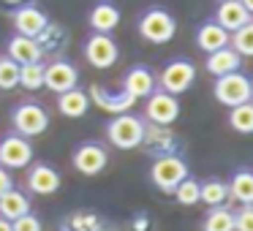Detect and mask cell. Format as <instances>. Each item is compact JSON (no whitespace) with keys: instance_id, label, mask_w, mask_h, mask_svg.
<instances>
[{"instance_id":"e575fe53","label":"cell","mask_w":253,"mask_h":231,"mask_svg":"<svg viewBox=\"0 0 253 231\" xmlns=\"http://www.w3.org/2000/svg\"><path fill=\"white\" fill-rule=\"evenodd\" d=\"M11 231H44V223H41L39 215L28 212V215H22V218L11 220Z\"/></svg>"},{"instance_id":"8992f818","label":"cell","mask_w":253,"mask_h":231,"mask_svg":"<svg viewBox=\"0 0 253 231\" xmlns=\"http://www.w3.org/2000/svg\"><path fill=\"white\" fill-rule=\"evenodd\" d=\"M11 125H14V133H19L25 139H33V136L46 133L49 115H46V109L39 101H22V104H17L11 109Z\"/></svg>"},{"instance_id":"ac0fdd59","label":"cell","mask_w":253,"mask_h":231,"mask_svg":"<svg viewBox=\"0 0 253 231\" xmlns=\"http://www.w3.org/2000/svg\"><path fill=\"white\" fill-rule=\"evenodd\" d=\"M6 55L11 57L14 63H19V66L44 60V52H41V46L36 44V38H28V36H19V33H14L11 38H8Z\"/></svg>"},{"instance_id":"9c48e42d","label":"cell","mask_w":253,"mask_h":231,"mask_svg":"<svg viewBox=\"0 0 253 231\" xmlns=\"http://www.w3.org/2000/svg\"><path fill=\"white\" fill-rule=\"evenodd\" d=\"M33 163V144L19 133H8L0 139V166L8 171L28 169Z\"/></svg>"},{"instance_id":"9a60e30c","label":"cell","mask_w":253,"mask_h":231,"mask_svg":"<svg viewBox=\"0 0 253 231\" xmlns=\"http://www.w3.org/2000/svg\"><path fill=\"white\" fill-rule=\"evenodd\" d=\"M90 101H93L98 109H104L106 115H126V112L133 109V104H136V98H131V95L126 93V90H120V93H112V90L101 87V84H93V87L87 90Z\"/></svg>"},{"instance_id":"7a4b0ae2","label":"cell","mask_w":253,"mask_h":231,"mask_svg":"<svg viewBox=\"0 0 253 231\" xmlns=\"http://www.w3.org/2000/svg\"><path fill=\"white\" fill-rule=\"evenodd\" d=\"M136 28H139V36L150 44H169L177 33V19L164 6H150L142 11Z\"/></svg>"},{"instance_id":"f35d334b","label":"cell","mask_w":253,"mask_h":231,"mask_svg":"<svg viewBox=\"0 0 253 231\" xmlns=\"http://www.w3.org/2000/svg\"><path fill=\"white\" fill-rule=\"evenodd\" d=\"M0 231H11V220H6V218H0Z\"/></svg>"},{"instance_id":"7c38bea8","label":"cell","mask_w":253,"mask_h":231,"mask_svg":"<svg viewBox=\"0 0 253 231\" xmlns=\"http://www.w3.org/2000/svg\"><path fill=\"white\" fill-rule=\"evenodd\" d=\"M44 87L52 90V93H66V90H74L79 87V71L74 63L63 60V57H57V60L52 63H44Z\"/></svg>"},{"instance_id":"f546056e","label":"cell","mask_w":253,"mask_h":231,"mask_svg":"<svg viewBox=\"0 0 253 231\" xmlns=\"http://www.w3.org/2000/svg\"><path fill=\"white\" fill-rule=\"evenodd\" d=\"M19 87L30 90V93H36V90L44 87V63L19 66Z\"/></svg>"},{"instance_id":"484cf974","label":"cell","mask_w":253,"mask_h":231,"mask_svg":"<svg viewBox=\"0 0 253 231\" xmlns=\"http://www.w3.org/2000/svg\"><path fill=\"white\" fill-rule=\"evenodd\" d=\"M199 201L207 204V207L226 204L229 201V182L218 180V177H210V180L199 182Z\"/></svg>"},{"instance_id":"ba28073f","label":"cell","mask_w":253,"mask_h":231,"mask_svg":"<svg viewBox=\"0 0 253 231\" xmlns=\"http://www.w3.org/2000/svg\"><path fill=\"white\" fill-rule=\"evenodd\" d=\"M71 163L79 174L84 177H95L109 166V150L101 142H82L71 155Z\"/></svg>"},{"instance_id":"4316f807","label":"cell","mask_w":253,"mask_h":231,"mask_svg":"<svg viewBox=\"0 0 253 231\" xmlns=\"http://www.w3.org/2000/svg\"><path fill=\"white\" fill-rule=\"evenodd\" d=\"M202 231H234V212L226 204L210 207V212L202 220Z\"/></svg>"},{"instance_id":"30bf717a","label":"cell","mask_w":253,"mask_h":231,"mask_svg":"<svg viewBox=\"0 0 253 231\" xmlns=\"http://www.w3.org/2000/svg\"><path fill=\"white\" fill-rule=\"evenodd\" d=\"M177 117H180V101H177V95H169V93L155 87L147 95V104H144V122L171 125Z\"/></svg>"},{"instance_id":"ffe728a7","label":"cell","mask_w":253,"mask_h":231,"mask_svg":"<svg viewBox=\"0 0 253 231\" xmlns=\"http://www.w3.org/2000/svg\"><path fill=\"white\" fill-rule=\"evenodd\" d=\"M196 46L202 52H207V55L210 52H218L223 46H229V33L215 19H207V22H202L196 28Z\"/></svg>"},{"instance_id":"52a82bcc","label":"cell","mask_w":253,"mask_h":231,"mask_svg":"<svg viewBox=\"0 0 253 231\" xmlns=\"http://www.w3.org/2000/svg\"><path fill=\"white\" fill-rule=\"evenodd\" d=\"M120 57V46L109 33H90V38L84 41V60L98 71L112 68Z\"/></svg>"},{"instance_id":"5bb4252c","label":"cell","mask_w":253,"mask_h":231,"mask_svg":"<svg viewBox=\"0 0 253 231\" xmlns=\"http://www.w3.org/2000/svg\"><path fill=\"white\" fill-rule=\"evenodd\" d=\"M11 22H14V30H17L19 36L36 38V36H39L41 30L46 28L49 17H46V14L41 11L36 3H22V6H17V8L11 11Z\"/></svg>"},{"instance_id":"4fadbf2b","label":"cell","mask_w":253,"mask_h":231,"mask_svg":"<svg viewBox=\"0 0 253 231\" xmlns=\"http://www.w3.org/2000/svg\"><path fill=\"white\" fill-rule=\"evenodd\" d=\"M60 185H63V177L52 163L39 160V163L28 166V191L30 193H36V196H52V193L60 191Z\"/></svg>"},{"instance_id":"7402d4cb","label":"cell","mask_w":253,"mask_h":231,"mask_svg":"<svg viewBox=\"0 0 253 231\" xmlns=\"http://www.w3.org/2000/svg\"><path fill=\"white\" fill-rule=\"evenodd\" d=\"M240 66H242V57L237 55L231 46H223V49H218V52H210L207 60H204V68H207V74H212V77L234 74V71H240Z\"/></svg>"},{"instance_id":"d6986e66","label":"cell","mask_w":253,"mask_h":231,"mask_svg":"<svg viewBox=\"0 0 253 231\" xmlns=\"http://www.w3.org/2000/svg\"><path fill=\"white\" fill-rule=\"evenodd\" d=\"M251 19L253 17L245 11V8H242L240 0H220V6L215 8V22H218L226 33H234L237 28L248 25Z\"/></svg>"},{"instance_id":"2e32d148","label":"cell","mask_w":253,"mask_h":231,"mask_svg":"<svg viewBox=\"0 0 253 231\" xmlns=\"http://www.w3.org/2000/svg\"><path fill=\"white\" fill-rule=\"evenodd\" d=\"M155 87H158L155 74L150 71L147 66H142V63H139V66H131L126 71V77H123V90H126L131 98H136V101L139 98H147Z\"/></svg>"},{"instance_id":"44dd1931","label":"cell","mask_w":253,"mask_h":231,"mask_svg":"<svg viewBox=\"0 0 253 231\" xmlns=\"http://www.w3.org/2000/svg\"><path fill=\"white\" fill-rule=\"evenodd\" d=\"M90 109V95L87 90H66V93L57 95V112H60L63 117H71V120H79V117H84Z\"/></svg>"},{"instance_id":"3957f363","label":"cell","mask_w":253,"mask_h":231,"mask_svg":"<svg viewBox=\"0 0 253 231\" xmlns=\"http://www.w3.org/2000/svg\"><path fill=\"white\" fill-rule=\"evenodd\" d=\"M185 177H191V169H188L185 158H182L180 153L153 158V166H150V182H153L158 191L171 193Z\"/></svg>"},{"instance_id":"8d00e7d4","label":"cell","mask_w":253,"mask_h":231,"mask_svg":"<svg viewBox=\"0 0 253 231\" xmlns=\"http://www.w3.org/2000/svg\"><path fill=\"white\" fill-rule=\"evenodd\" d=\"M11 188H14V177H11V171L0 166V196H3V193H8Z\"/></svg>"},{"instance_id":"ab89813d","label":"cell","mask_w":253,"mask_h":231,"mask_svg":"<svg viewBox=\"0 0 253 231\" xmlns=\"http://www.w3.org/2000/svg\"><path fill=\"white\" fill-rule=\"evenodd\" d=\"M6 6H22V3H28V0H3Z\"/></svg>"},{"instance_id":"cb8c5ba5","label":"cell","mask_w":253,"mask_h":231,"mask_svg":"<svg viewBox=\"0 0 253 231\" xmlns=\"http://www.w3.org/2000/svg\"><path fill=\"white\" fill-rule=\"evenodd\" d=\"M229 198L240 204H253V169H237L229 177Z\"/></svg>"},{"instance_id":"603a6c76","label":"cell","mask_w":253,"mask_h":231,"mask_svg":"<svg viewBox=\"0 0 253 231\" xmlns=\"http://www.w3.org/2000/svg\"><path fill=\"white\" fill-rule=\"evenodd\" d=\"M28 212H30V198H28L25 191L11 188L8 193L0 196V218L17 220V218H22V215H28Z\"/></svg>"},{"instance_id":"83f0119b","label":"cell","mask_w":253,"mask_h":231,"mask_svg":"<svg viewBox=\"0 0 253 231\" xmlns=\"http://www.w3.org/2000/svg\"><path fill=\"white\" fill-rule=\"evenodd\" d=\"M229 128L234 133H242V136H251L253 133V104H240L229 109Z\"/></svg>"},{"instance_id":"8fae6325","label":"cell","mask_w":253,"mask_h":231,"mask_svg":"<svg viewBox=\"0 0 253 231\" xmlns=\"http://www.w3.org/2000/svg\"><path fill=\"white\" fill-rule=\"evenodd\" d=\"M139 147L147 150L153 158H158V155H177L182 150V142L169 125H153V122H147Z\"/></svg>"},{"instance_id":"f1b7e54d","label":"cell","mask_w":253,"mask_h":231,"mask_svg":"<svg viewBox=\"0 0 253 231\" xmlns=\"http://www.w3.org/2000/svg\"><path fill=\"white\" fill-rule=\"evenodd\" d=\"M229 46L240 57H253V19L242 28H237L234 33H229Z\"/></svg>"},{"instance_id":"4dcf8cb0","label":"cell","mask_w":253,"mask_h":231,"mask_svg":"<svg viewBox=\"0 0 253 231\" xmlns=\"http://www.w3.org/2000/svg\"><path fill=\"white\" fill-rule=\"evenodd\" d=\"M63 231H104V226H101L98 215L77 212V215H71V218L66 220V229Z\"/></svg>"},{"instance_id":"1f68e13d","label":"cell","mask_w":253,"mask_h":231,"mask_svg":"<svg viewBox=\"0 0 253 231\" xmlns=\"http://www.w3.org/2000/svg\"><path fill=\"white\" fill-rule=\"evenodd\" d=\"M19 87V63H14L8 55L0 57V90H14Z\"/></svg>"},{"instance_id":"6da1fadb","label":"cell","mask_w":253,"mask_h":231,"mask_svg":"<svg viewBox=\"0 0 253 231\" xmlns=\"http://www.w3.org/2000/svg\"><path fill=\"white\" fill-rule=\"evenodd\" d=\"M144 125H147L144 117L133 115V112L115 115L106 122V139H109V144L117 150H136L139 144H142Z\"/></svg>"},{"instance_id":"e0dca14e","label":"cell","mask_w":253,"mask_h":231,"mask_svg":"<svg viewBox=\"0 0 253 231\" xmlns=\"http://www.w3.org/2000/svg\"><path fill=\"white\" fill-rule=\"evenodd\" d=\"M120 19H123V14L112 0H98V3H93V8H90V14H87V22H90V28H93V33H109L112 36V30L120 25Z\"/></svg>"},{"instance_id":"d590c367","label":"cell","mask_w":253,"mask_h":231,"mask_svg":"<svg viewBox=\"0 0 253 231\" xmlns=\"http://www.w3.org/2000/svg\"><path fill=\"white\" fill-rule=\"evenodd\" d=\"M131 231H155V223L147 212H136L131 218Z\"/></svg>"},{"instance_id":"277c9868","label":"cell","mask_w":253,"mask_h":231,"mask_svg":"<svg viewBox=\"0 0 253 231\" xmlns=\"http://www.w3.org/2000/svg\"><path fill=\"white\" fill-rule=\"evenodd\" d=\"M251 93H253V79L242 71H234V74H223V77H215V84H212V95L220 106L231 109V106H240V104H248L251 101Z\"/></svg>"},{"instance_id":"d6a6232c","label":"cell","mask_w":253,"mask_h":231,"mask_svg":"<svg viewBox=\"0 0 253 231\" xmlns=\"http://www.w3.org/2000/svg\"><path fill=\"white\" fill-rule=\"evenodd\" d=\"M171 193H174L177 204H182V207H193V204H199V180L185 177V180H182Z\"/></svg>"},{"instance_id":"74e56055","label":"cell","mask_w":253,"mask_h":231,"mask_svg":"<svg viewBox=\"0 0 253 231\" xmlns=\"http://www.w3.org/2000/svg\"><path fill=\"white\" fill-rule=\"evenodd\" d=\"M240 3H242V8H245V11L253 17V0H240Z\"/></svg>"},{"instance_id":"60d3db41","label":"cell","mask_w":253,"mask_h":231,"mask_svg":"<svg viewBox=\"0 0 253 231\" xmlns=\"http://www.w3.org/2000/svg\"><path fill=\"white\" fill-rule=\"evenodd\" d=\"M251 104H253V93H251Z\"/></svg>"},{"instance_id":"d4e9b609","label":"cell","mask_w":253,"mask_h":231,"mask_svg":"<svg viewBox=\"0 0 253 231\" xmlns=\"http://www.w3.org/2000/svg\"><path fill=\"white\" fill-rule=\"evenodd\" d=\"M36 44L41 46L44 55H60V52L66 49V44H68V33L60 28V25L46 22V28L36 36Z\"/></svg>"},{"instance_id":"5b68a950","label":"cell","mask_w":253,"mask_h":231,"mask_svg":"<svg viewBox=\"0 0 253 231\" xmlns=\"http://www.w3.org/2000/svg\"><path fill=\"white\" fill-rule=\"evenodd\" d=\"M155 82H158V90H164V93L182 95L193 87V82H196V66H193L188 57H174V60H169L161 68Z\"/></svg>"},{"instance_id":"836d02e7","label":"cell","mask_w":253,"mask_h":231,"mask_svg":"<svg viewBox=\"0 0 253 231\" xmlns=\"http://www.w3.org/2000/svg\"><path fill=\"white\" fill-rule=\"evenodd\" d=\"M234 231H253V204H240L234 209Z\"/></svg>"}]
</instances>
